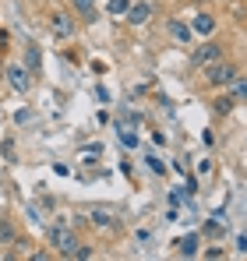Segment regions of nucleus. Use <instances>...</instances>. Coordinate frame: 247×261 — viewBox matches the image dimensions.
Instances as JSON below:
<instances>
[{
    "instance_id": "f257e3e1",
    "label": "nucleus",
    "mask_w": 247,
    "mask_h": 261,
    "mask_svg": "<svg viewBox=\"0 0 247 261\" xmlns=\"http://www.w3.org/2000/svg\"><path fill=\"white\" fill-rule=\"evenodd\" d=\"M46 240H50V247H53V254H60V258H75V251L82 247V237L71 229V226H64V222H57V226H50V233H46Z\"/></svg>"
},
{
    "instance_id": "f03ea898",
    "label": "nucleus",
    "mask_w": 247,
    "mask_h": 261,
    "mask_svg": "<svg viewBox=\"0 0 247 261\" xmlns=\"http://www.w3.org/2000/svg\"><path fill=\"white\" fill-rule=\"evenodd\" d=\"M237 78H240V67H237L233 60H226V57L205 67V82H208L212 88H230Z\"/></svg>"
},
{
    "instance_id": "7ed1b4c3",
    "label": "nucleus",
    "mask_w": 247,
    "mask_h": 261,
    "mask_svg": "<svg viewBox=\"0 0 247 261\" xmlns=\"http://www.w3.org/2000/svg\"><path fill=\"white\" fill-rule=\"evenodd\" d=\"M50 32H53L57 39H75V36H78V18L67 14V11H53V14H50Z\"/></svg>"
},
{
    "instance_id": "20e7f679",
    "label": "nucleus",
    "mask_w": 247,
    "mask_h": 261,
    "mask_svg": "<svg viewBox=\"0 0 247 261\" xmlns=\"http://www.w3.org/2000/svg\"><path fill=\"white\" fill-rule=\"evenodd\" d=\"M4 78L11 82V88H14L18 95H29V92H32V78H36V74H32L25 64H7Z\"/></svg>"
},
{
    "instance_id": "39448f33",
    "label": "nucleus",
    "mask_w": 247,
    "mask_h": 261,
    "mask_svg": "<svg viewBox=\"0 0 247 261\" xmlns=\"http://www.w3.org/2000/svg\"><path fill=\"white\" fill-rule=\"evenodd\" d=\"M152 14H156V4H152V0H131V7H127L124 21H127V25H134V29H141V25H149V21H152Z\"/></svg>"
},
{
    "instance_id": "423d86ee",
    "label": "nucleus",
    "mask_w": 247,
    "mask_h": 261,
    "mask_svg": "<svg viewBox=\"0 0 247 261\" xmlns=\"http://www.w3.org/2000/svg\"><path fill=\"white\" fill-rule=\"evenodd\" d=\"M223 57H226V53H223V46L215 43V39H205V43L191 53V64H194V67H208V64L223 60Z\"/></svg>"
},
{
    "instance_id": "0eeeda50",
    "label": "nucleus",
    "mask_w": 247,
    "mask_h": 261,
    "mask_svg": "<svg viewBox=\"0 0 247 261\" xmlns=\"http://www.w3.org/2000/svg\"><path fill=\"white\" fill-rule=\"evenodd\" d=\"M173 254H180V258H198V254H202V233L177 237V240H173Z\"/></svg>"
},
{
    "instance_id": "6e6552de",
    "label": "nucleus",
    "mask_w": 247,
    "mask_h": 261,
    "mask_svg": "<svg viewBox=\"0 0 247 261\" xmlns=\"http://www.w3.org/2000/svg\"><path fill=\"white\" fill-rule=\"evenodd\" d=\"M215 14L212 11H198L194 18H191V29H194V36H202V39H212L215 36Z\"/></svg>"
},
{
    "instance_id": "1a4fd4ad",
    "label": "nucleus",
    "mask_w": 247,
    "mask_h": 261,
    "mask_svg": "<svg viewBox=\"0 0 247 261\" xmlns=\"http://www.w3.org/2000/svg\"><path fill=\"white\" fill-rule=\"evenodd\" d=\"M71 7H75V14L82 18L85 25H95V21H99V7H95V0H71Z\"/></svg>"
},
{
    "instance_id": "9d476101",
    "label": "nucleus",
    "mask_w": 247,
    "mask_h": 261,
    "mask_svg": "<svg viewBox=\"0 0 247 261\" xmlns=\"http://www.w3.org/2000/svg\"><path fill=\"white\" fill-rule=\"evenodd\" d=\"M169 36H173L177 43H191V39H194V29H191V25H184L180 18H173V21H169Z\"/></svg>"
},
{
    "instance_id": "9b49d317",
    "label": "nucleus",
    "mask_w": 247,
    "mask_h": 261,
    "mask_svg": "<svg viewBox=\"0 0 247 261\" xmlns=\"http://www.w3.org/2000/svg\"><path fill=\"white\" fill-rule=\"evenodd\" d=\"M88 222L110 229V226H117V212H113V208H92V219H88Z\"/></svg>"
},
{
    "instance_id": "f8f14e48",
    "label": "nucleus",
    "mask_w": 247,
    "mask_h": 261,
    "mask_svg": "<svg viewBox=\"0 0 247 261\" xmlns=\"http://www.w3.org/2000/svg\"><path fill=\"white\" fill-rule=\"evenodd\" d=\"M11 244H18V226L14 219H0V247H11Z\"/></svg>"
},
{
    "instance_id": "ddd939ff",
    "label": "nucleus",
    "mask_w": 247,
    "mask_h": 261,
    "mask_svg": "<svg viewBox=\"0 0 247 261\" xmlns=\"http://www.w3.org/2000/svg\"><path fill=\"white\" fill-rule=\"evenodd\" d=\"M233 106H237V99L230 95V88H226V95H215V99H212V113H215V117H226Z\"/></svg>"
},
{
    "instance_id": "4468645a",
    "label": "nucleus",
    "mask_w": 247,
    "mask_h": 261,
    "mask_svg": "<svg viewBox=\"0 0 247 261\" xmlns=\"http://www.w3.org/2000/svg\"><path fill=\"white\" fill-rule=\"evenodd\" d=\"M25 67H29L32 74H39V71H42V53L36 49V46H29V49H25Z\"/></svg>"
},
{
    "instance_id": "2eb2a0df",
    "label": "nucleus",
    "mask_w": 247,
    "mask_h": 261,
    "mask_svg": "<svg viewBox=\"0 0 247 261\" xmlns=\"http://www.w3.org/2000/svg\"><path fill=\"white\" fill-rule=\"evenodd\" d=\"M230 95H233L237 102H247V78H237V82L230 85Z\"/></svg>"
},
{
    "instance_id": "dca6fc26",
    "label": "nucleus",
    "mask_w": 247,
    "mask_h": 261,
    "mask_svg": "<svg viewBox=\"0 0 247 261\" xmlns=\"http://www.w3.org/2000/svg\"><path fill=\"white\" fill-rule=\"evenodd\" d=\"M145 166H149V170H152V173H156V176H163V173H166V163H163V159H159V155H152V152L145 155Z\"/></svg>"
},
{
    "instance_id": "f3484780",
    "label": "nucleus",
    "mask_w": 247,
    "mask_h": 261,
    "mask_svg": "<svg viewBox=\"0 0 247 261\" xmlns=\"http://www.w3.org/2000/svg\"><path fill=\"white\" fill-rule=\"evenodd\" d=\"M127 7H131V0H106V11L110 14H127Z\"/></svg>"
},
{
    "instance_id": "a211bd4d",
    "label": "nucleus",
    "mask_w": 247,
    "mask_h": 261,
    "mask_svg": "<svg viewBox=\"0 0 247 261\" xmlns=\"http://www.w3.org/2000/svg\"><path fill=\"white\" fill-rule=\"evenodd\" d=\"M202 233H205V237H223V226H219V222H205Z\"/></svg>"
},
{
    "instance_id": "6ab92c4d",
    "label": "nucleus",
    "mask_w": 247,
    "mask_h": 261,
    "mask_svg": "<svg viewBox=\"0 0 247 261\" xmlns=\"http://www.w3.org/2000/svg\"><path fill=\"white\" fill-rule=\"evenodd\" d=\"M120 141L127 145V148H134V145H138V138H134V130H124V127H120Z\"/></svg>"
},
{
    "instance_id": "aec40b11",
    "label": "nucleus",
    "mask_w": 247,
    "mask_h": 261,
    "mask_svg": "<svg viewBox=\"0 0 247 261\" xmlns=\"http://www.w3.org/2000/svg\"><path fill=\"white\" fill-rule=\"evenodd\" d=\"M202 141H205V148H212V145H215V130H202Z\"/></svg>"
},
{
    "instance_id": "412c9836",
    "label": "nucleus",
    "mask_w": 247,
    "mask_h": 261,
    "mask_svg": "<svg viewBox=\"0 0 247 261\" xmlns=\"http://www.w3.org/2000/svg\"><path fill=\"white\" fill-rule=\"evenodd\" d=\"M75 258H78V261H88V258H92V247H85V244H82V247L75 251Z\"/></svg>"
},
{
    "instance_id": "4be33fe9",
    "label": "nucleus",
    "mask_w": 247,
    "mask_h": 261,
    "mask_svg": "<svg viewBox=\"0 0 247 261\" xmlns=\"http://www.w3.org/2000/svg\"><path fill=\"white\" fill-rule=\"evenodd\" d=\"M237 251L247 254V233H237Z\"/></svg>"
},
{
    "instance_id": "5701e85b",
    "label": "nucleus",
    "mask_w": 247,
    "mask_h": 261,
    "mask_svg": "<svg viewBox=\"0 0 247 261\" xmlns=\"http://www.w3.org/2000/svg\"><path fill=\"white\" fill-rule=\"evenodd\" d=\"M198 173H202V176L212 173V159H202V163H198Z\"/></svg>"
},
{
    "instance_id": "b1692460",
    "label": "nucleus",
    "mask_w": 247,
    "mask_h": 261,
    "mask_svg": "<svg viewBox=\"0 0 247 261\" xmlns=\"http://www.w3.org/2000/svg\"><path fill=\"white\" fill-rule=\"evenodd\" d=\"M4 43H7V32H0V53H4Z\"/></svg>"
},
{
    "instance_id": "393cba45",
    "label": "nucleus",
    "mask_w": 247,
    "mask_h": 261,
    "mask_svg": "<svg viewBox=\"0 0 247 261\" xmlns=\"http://www.w3.org/2000/svg\"><path fill=\"white\" fill-rule=\"evenodd\" d=\"M4 71H7V64H4V60H0V82H4Z\"/></svg>"
}]
</instances>
